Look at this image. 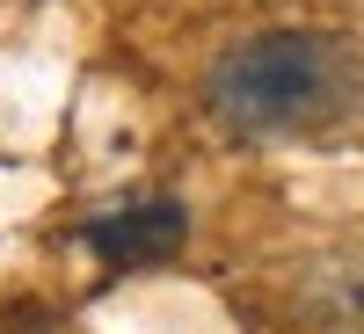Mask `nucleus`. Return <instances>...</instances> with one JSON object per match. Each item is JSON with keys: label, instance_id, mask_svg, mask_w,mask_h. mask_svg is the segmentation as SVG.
I'll list each match as a JSON object with an SVG mask.
<instances>
[{"label": "nucleus", "instance_id": "1", "mask_svg": "<svg viewBox=\"0 0 364 334\" xmlns=\"http://www.w3.org/2000/svg\"><path fill=\"white\" fill-rule=\"evenodd\" d=\"M364 102V51L336 29H262L219 51L204 73V109L240 138L328 131Z\"/></svg>", "mask_w": 364, "mask_h": 334}, {"label": "nucleus", "instance_id": "3", "mask_svg": "<svg viewBox=\"0 0 364 334\" xmlns=\"http://www.w3.org/2000/svg\"><path fill=\"white\" fill-rule=\"evenodd\" d=\"M291 320L314 334H364V255H328L291 284Z\"/></svg>", "mask_w": 364, "mask_h": 334}, {"label": "nucleus", "instance_id": "2", "mask_svg": "<svg viewBox=\"0 0 364 334\" xmlns=\"http://www.w3.org/2000/svg\"><path fill=\"white\" fill-rule=\"evenodd\" d=\"M80 247L109 262V269H146V262H168L190 247V211L175 196H146V204H124V211H95L80 226Z\"/></svg>", "mask_w": 364, "mask_h": 334}]
</instances>
